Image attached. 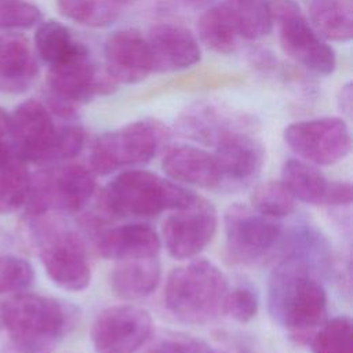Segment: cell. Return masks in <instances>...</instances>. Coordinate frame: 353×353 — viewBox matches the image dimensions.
Listing matches in <instances>:
<instances>
[{
	"instance_id": "7402d4cb",
	"label": "cell",
	"mask_w": 353,
	"mask_h": 353,
	"mask_svg": "<svg viewBox=\"0 0 353 353\" xmlns=\"http://www.w3.org/2000/svg\"><path fill=\"white\" fill-rule=\"evenodd\" d=\"M160 276L161 268L157 256L121 259L112 270L110 285L119 298L135 301L150 295Z\"/></svg>"
},
{
	"instance_id": "4fadbf2b",
	"label": "cell",
	"mask_w": 353,
	"mask_h": 353,
	"mask_svg": "<svg viewBox=\"0 0 353 353\" xmlns=\"http://www.w3.org/2000/svg\"><path fill=\"white\" fill-rule=\"evenodd\" d=\"M152 332L149 312L132 305L103 309L91 327L95 353H135Z\"/></svg>"
},
{
	"instance_id": "74e56055",
	"label": "cell",
	"mask_w": 353,
	"mask_h": 353,
	"mask_svg": "<svg viewBox=\"0 0 353 353\" xmlns=\"http://www.w3.org/2000/svg\"><path fill=\"white\" fill-rule=\"evenodd\" d=\"M12 156V150L8 145H6L3 141H0V168L10 160Z\"/></svg>"
},
{
	"instance_id": "9a60e30c",
	"label": "cell",
	"mask_w": 353,
	"mask_h": 353,
	"mask_svg": "<svg viewBox=\"0 0 353 353\" xmlns=\"http://www.w3.org/2000/svg\"><path fill=\"white\" fill-rule=\"evenodd\" d=\"M214 146L212 156L221 175V188L244 186L261 172L265 150L247 128H236L222 134Z\"/></svg>"
},
{
	"instance_id": "8fae6325",
	"label": "cell",
	"mask_w": 353,
	"mask_h": 353,
	"mask_svg": "<svg viewBox=\"0 0 353 353\" xmlns=\"http://www.w3.org/2000/svg\"><path fill=\"white\" fill-rule=\"evenodd\" d=\"M284 139L298 156L317 165L341 161L352 148L349 127L339 117H319L292 123L285 128Z\"/></svg>"
},
{
	"instance_id": "8d00e7d4",
	"label": "cell",
	"mask_w": 353,
	"mask_h": 353,
	"mask_svg": "<svg viewBox=\"0 0 353 353\" xmlns=\"http://www.w3.org/2000/svg\"><path fill=\"white\" fill-rule=\"evenodd\" d=\"M10 134V114L0 108V141Z\"/></svg>"
},
{
	"instance_id": "8992f818",
	"label": "cell",
	"mask_w": 353,
	"mask_h": 353,
	"mask_svg": "<svg viewBox=\"0 0 353 353\" xmlns=\"http://www.w3.org/2000/svg\"><path fill=\"white\" fill-rule=\"evenodd\" d=\"M95 188L94 172L83 164L66 163L41 170L30 181L26 216L51 211L77 212L87 205Z\"/></svg>"
},
{
	"instance_id": "1f68e13d",
	"label": "cell",
	"mask_w": 353,
	"mask_h": 353,
	"mask_svg": "<svg viewBox=\"0 0 353 353\" xmlns=\"http://www.w3.org/2000/svg\"><path fill=\"white\" fill-rule=\"evenodd\" d=\"M33 280L34 269L30 262L14 255L0 256V295L23 291Z\"/></svg>"
},
{
	"instance_id": "5b68a950",
	"label": "cell",
	"mask_w": 353,
	"mask_h": 353,
	"mask_svg": "<svg viewBox=\"0 0 353 353\" xmlns=\"http://www.w3.org/2000/svg\"><path fill=\"white\" fill-rule=\"evenodd\" d=\"M26 218L30 239L51 281L68 291L87 288L91 281V268L83 239L48 214Z\"/></svg>"
},
{
	"instance_id": "7a4b0ae2",
	"label": "cell",
	"mask_w": 353,
	"mask_h": 353,
	"mask_svg": "<svg viewBox=\"0 0 353 353\" xmlns=\"http://www.w3.org/2000/svg\"><path fill=\"white\" fill-rule=\"evenodd\" d=\"M74 310L59 299L17 294L0 305L8 342L1 353H52L74 323Z\"/></svg>"
},
{
	"instance_id": "9c48e42d",
	"label": "cell",
	"mask_w": 353,
	"mask_h": 353,
	"mask_svg": "<svg viewBox=\"0 0 353 353\" xmlns=\"http://www.w3.org/2000/svg\"><path fill=\"white\" fill-rule=\"evenodd\" d=\"M12 153L25 163L46 164L62 160V127L36 99L21 102L10 114Z\"/></svg>"
},
{
	"instance_id": "e0dca14e",
	"label": "cell",
	"mask_w": 353,
	"mask_h": 353,
	"mask_svg": "<svg viewBox=\"0 0 353 353\" xmlns=\"http://www.w3.org/2000/svg\"><path fill=\"white\" fill-rule=\"evenodd\" d=\"M281 182L295 199L314 205H347L352 203L349 182L330 181L317 168L298 159H290L281 170Z\"/></svg>"
},
{
	"instance_id": "f546056e",
	"label": "cell",
	"mask_w": 353,
	"mask_h": 353,
	"mask_svg": "<svg viewBox=\"0 0 353 353\" xmlns=\"http://www.w3.org/2000/svg\"><path fill=\"white\" fill-rule=\"evenodd\" d=\"M295 200L281 181H266L255 188L251 196V205L259 214L279 219L295 210Z\"/></svg>"
},
{
	"instance_id": "f35d334b",
	"label": "cell",
	"mask_w": 353,
	"mask_h": 353,
	"mask_svg": "<svg viewBox=\"0 0 353 353\" xmlns=\"http://www.w3.org/2000/svg\"><path fill=\"white\" fill-rule=\"evenodd\" d=\"M186 7L197 10V8H204L208 7L214 0H181Z\"/></svg>"
},
{
	"instance_id": "e575fe53",
	"label": "cell",
	"mask_w": 353,
	"mask_h": 353,
	"mask_svg": "<svg viewBox=\"0 0 353 353\" xmlns=\"http://www.w3.org/2000/svg\"><path fill=\"white\" fill-rule=\"evenodd\" d=\"M146 353H218L207 342L188 334L170 332L159 338Z\"/></svg>"
},
{
	"instance_id": "836d02e7",
	"label": "cell",
	"mask_w": 353,
	"mask_h": 353,
	"mask_svg": "<svg viewBox=\"0 0 353 353\" xmlns=\"http://www.w3.org/2000/svg\"><path fill=\"white\" fill-rule=\"evenodd\" d=\"M258 295L248 287H236L228 291L222 302V312L239 323L252 320L258 313Z\"/></svg>"
},
{
	"instance_id": "5bb4252c",
	"label": "cell",
	"mask_w": 353,
	"mask_h": 353,
	"mask_svg": "<svg viewBox=\"0 0 353 353\" xmlns=\"http://www.w3.org/2000/svg\"><path fill=\"white\" fill-rule=\"evenodd\" d=\"M174 211L163 222L165 248L175 259L193 258L212 240L218 222L216 211L200 196H196L189 205Z\"/></svg>"
},
{
	"instance_id": "f1b7e54d",
	"label": "cell",
	"mask_w": 353,
	"mask_h": 353,
	"mask_svg": "<svg viewBox=\"0 0 353 353\" xmlns=\"http://www.w3.org/2000/svg\"><path fill=\"white\" fill-rule=\"evenodd\" d=\"M59 12L69 21L90 28H103L119 15L114 0H57Z\"/></svg>"
},
{
	"instance_id": "277c9868",
	"label": "cell",
	"mask_w": 353,
	"mask_h": 353,
	"mask_svg": "<svg viewBox=\"0 0 353 353\" xmlns=\"http://www.w3.org/2000/svg\"><path fill=\"white\" fill-rule=\"evenodd\" d=\"M226 292L223 273L212 262L200 258L171 270L165 281L164 302L178 320L204 324L222 310Z\"/></svg>"
},
{
	"instance_id": "ac0fdd59",
	"label": "cell",
	"mask_w": 353,
	"mask_h": 353,
	"mask_svg": "<svg viewBox=\"0 0 353 353\" xmlns=\"http://www.w3.org/2000/svg\"><path fill=\"white\" fill-rule=\"evenodd\" d=\"M153 58V70L172 72L196 65L201 50L196 37L185 28L174 23H157L148 36Z\"/></svg>"
},
{
	"instance_id": "3957f363",
	"label": "cell",
	"mask_w": 353,
	"mask_h": 353,
	"mask_svg": "<svg viewBox=\"0 0 353 353\" xmlns=\"http://www.w3.org/2000/svg\"><path fill=\"white\" fill-rule=\"evenodd\" d=\"M196 194L150 171L128 170L112 179L99 200L110 216H156L189 205Z\"/></svg>"
},
{
	"instance_id": "7c38bea8",
	"label": "cell",
	"mask_w": 353,
	"mask_h": 353,
	"mask_svg": "<svg viewBox=\"0 0 353 353\" xmlns=\"http://www.w3.org/2000/svg\"><path fill=\"white\" fill-rule=\"evenodd\" d=\"M226 247L230 258L251 263L263 258L281 236L280 223L245 204H232L223 218Z\"/></svg>"
},
{
	"instance_id": "d6a6232c",
	"label": "cell",
	"mask_w": 353,
	"mask_h": 353,
	"mask_svg": "<svg viewBox=\"0 0 353 353\" xmlns=\"http://www.w3.org/2000/svg\"><path fill=\"white\" fill-rule=\"evenodd\" d=\"M41 21L37 6L25 0H0V30L29 29Z\"/></svg>"
},
{
	"instance_id": "d590c367",
	"label": "cell",
	"mask_w": 353,
	"mask_h": 353,
	"mask_svg": "<svg viewBox=\"0 0 353 353\" xmlns=\"http://www.w3.org/2000/svg\"><path fill=\"white\" fill-rule=\"evenodd\" d=\"M338 103H339L341 112H343L346 114L350 113V110H352V84L350 83L341 87Z\"/></svg>"
},
{
	"instance_id": "ab89813d",
	"label": "cell",
	"mask_w": 353,
	"mask_h": 353,
	"mask_svg": "<svg viewBox=\"0 0 353 353\" xmlns=\"http://www.w3.org/2000/svg\"><path fill=\"white\" fill-rule=\"evenodd\" d=\"M117 3H132V1H137V0H114Z\"/></svg>"
},
{
	"instance_id": "83f0119b",
	"label": "cell",
	"mask_w": 353,
	"mask_h": 353,
	"mask_svg": "<svg viewBox=\"0 0 353 353\" xmlns=\"http://www.w3.org/2000/svg\"><path fill=\"white\" fill-rule=\"evenodd\" d=\"M32 175L28 163L14 153L0 168V214H10L25 205Z\"/></svg>"
},
{
	"instance_id": "d4e9b609",
	"label": "cell",
	"mask_w": 353,
	"mask_h": 353,
	"mask_svg": "<svg viewBox=\"0 0 353 353\" xmlns=\"http://www.w3.org/2000/svg\"><path fill=\"white\" fill-rule=\"evenodd\" d=\"M34 46L39 58L48 66L59 65L85 48L72 37L65 25L54 19L39 25L34 33Z\"/></svg>"
},
{
	"instance_id": "484cf974",
	"label": "cell",
	"mask_w": 353,
	"mask_h": 353,
	"mask_svg": "<svg viewBox=\"0 0 353 353\" xmlns=\"http://www.w3.org/2000/svg\"><path fill=\"white\" fill-rule=\"evenodd\" d=\"M199 37L201 43L219 54H230L237 47L239 32L229 15L225 4L207 8L197 23Z\"/></svg>"
},
{
	"instance_id": "6da1fadb",
	"label": "cell",
	"mask_w": 353,
	"mask_h": 353,
	"mask_svg": "<svg viewBox=\"0 0 353 353\" xmlns=\"http://www.w3.org/2000/svg\"><path fill=\"white\" fill-rule=\"evenodd\" d=\"M327 294L305 258L290 255L268 280V310L274 323L299 342L323 324Z\"/></svg>"
},
{
	"instance_id": "cb8c5ba5",
	"label": "cell",
	"mask_w": 353,
	"mask_h": 353,
	"mask_svg": "<svg viewBox=\"0 0 353 353\" xmlns=\"http://www.w3.org/2000/svg\"><path fill=\"white\" fill-rule=\"evenodd\" d=\"M307 15L313 29L325 41L346 43L353 36L350 0H310Z\"/></svg>"
},
{
	"instance_id": "2e32d148",
	"label": "cell",
	"mask_w": 353,
	"mask_h": 353,
	"mask_svg": "<svg viewBox=\"0 0 353 353\" xmlns=\"http://www.w3.org/2000/svg\"><path fill=\"white\" fill-rule=\"evenodd\" d=\"M105 73L117 84H134L153 72V58L148 40L137 30L113 32L103 47Z\"/></svg>"
},
{
	"instance_id": "52a82bcc",
	"label": "cell",
	"mask_w": 353,
	"mask_h": 353,
	"mask_svg": "<svg viewBox=\"0 0 353 353\" xmlns=\"http://www.w3.org/2000/svg\"><path fill=\"white\" fill-rule=\"evenodd\" d=\"M283 51L299 66L317 76H330L336 66L335 51L313 29L292 0H270Z\"/></svg>"
},
{
	"instance_id": "ffe728a7",
	"label": "cell",
	"mask_w": 353,
	"mask_h": 353,
	"mask_svg": "<svg viewBox=\"0 0 353 353\" xmlns=\"http://www.w3.org/2000/svg\"><path fill=\"white\" fill-rule=\"evenodd\" d=\"M164 172L175 181L205 189L221 188V175L212 153L190 146L171 148L163 159Z\"/></svg>"
},
{
	"instance_id": "ba28073f",
	"label": "cell",
	"mask_w": 353,
	"mask_h": 353,
	"mask_svg": "<svg viewBox=\"0 0 353 353\" xmlns=\"http://www.w3.org/2000/svg\"><path fill=\"white\" fill-rule=\"evenodd\" d=\"M47 88L51 108L62 117H70L76 106L91 101L97 95H105L116 88V83L102 74L90 58L87 47L70 59L50 66Z\"/></svg>"
},
{
	"instance_id": "44dd1931",
	"label": "cell",
	"mask_w": 353,
	"mask_h": 353,
	"mask_svg": "<svg viewBox=\"0 0 353 353\" xmlns=\"http://www.w3.org/2000/svg\"><path fill=\"white\" fill-rule=\"evenodd\" d=\"M39 74L29 41L18 33L0 34V88L23 91Z\"/></svg>"
},
{
	"instance_id": "603a6c76",
	"label": "cell",
	"mask_w": 353,
	"mask_h": 353,
	"mask_svg": "<svg viewBox=\"0 0 353 353\" xmlns=\"http://www.w3.org/2000/svg\"><path fill=\"white\" fill-rule=\"evenodd\" d=\"M181 130L190 138L214 145L225 132L236 128H247L248 121L214 105L200 103L188 109L181 117Z\"/></svg>"
},
{
	"instance_id": "4dcf8cb0",
	"label": "cell",
	"mask_w": 353,
	"mask_h": 353,
	"mask_svg": "<svg viewBox=\"0 0 353 353\" xmlns=\"http://www.w3.org/2000/svg\"><path fill=\"white\" fill-rule=\"evenodd\" d=\"M313 353H353L352 320L346 316L334 317L312 335Z\"/></svg>"
},
{
	"instance_id": "30bf717a",
	"label": "cell",
	"mask_w": 353,
	"mask_h": 353,
	"mask_svg": "<svg viewBox=\"0 0 353 353\" xmlns=\"http://www.w3.org/2000/svg\"><path fill=\"white\" fill-rule=\"evenodd\" d=\"M161 141L159 127L148 120L135 121L99 135L91 148L92 171L108 175L117 170L148 163Z\"/></svg>"
},
{
	"instance_id": "d6986e66",
	"label": "cell",
	"mask_w": 353,
	"mask_h": 353,
	"mask_svg": "<svg viewBox=\"0 0 353 353\" xmlns=\"http://www.w3.org/2000/svg\"><path fill=\"white\" fill-rule=\"evenodd\" d=\"M160 237L146 223H125L102 232L97 239L98 252L108 259H131L157 256Z\"/></svg>"
},
{
	"instance_id": "4316f807",
	"label": "cell",
	"mask_w": 353,
	"mask_h": 353,
	"mask_svg": "<svg viewBox=\"0 0 353 353\" xmlns=\"http://www.w3.org/2000/svg\"><path fill=\"white\" fill-rule=\"evenodd\" d=\"M240 37L258 40L270 33L273 25L270 0H225Z\"/></svg>"
}]
</instances>
